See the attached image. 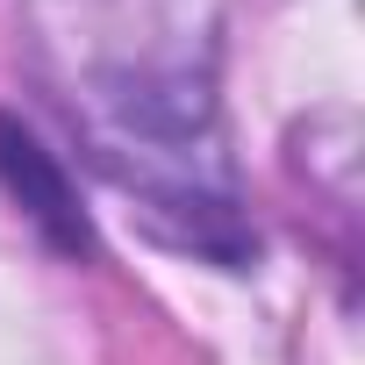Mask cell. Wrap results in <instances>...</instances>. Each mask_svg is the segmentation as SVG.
I'll list each match as a JSON object with an SVG mask.
<instances>
[{
  "label": "cell",
  "instance_id": "cell-1",
  "mask_svg": "<svg viewBox=\"0 0 365 365\" xmlns=\"http://www.w3.org/2000/svg\"><path fill=\"white\" fill-rule=\"evenodd\" d=\"M0 179H8V194L29 208V222H36L65 258H86V251H93V230H86V215H79V194H72L65 165H58L15 115H0Z\"/></svg>",
  "mask_w": 365,
  "mask_h": 365
}]
</instances>
